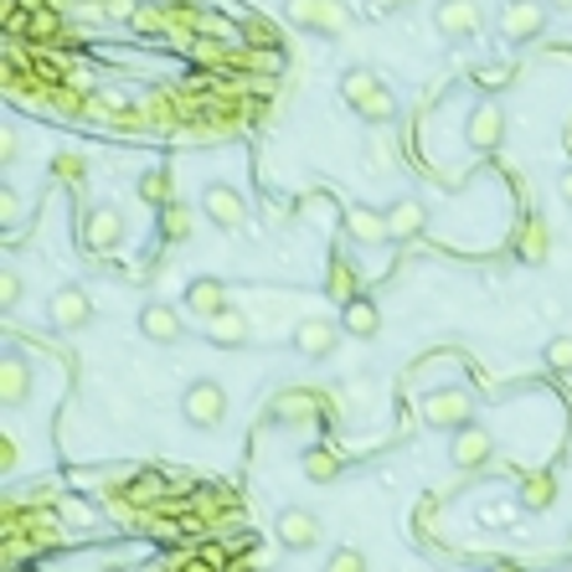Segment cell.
<instances>
[{
  "label": "cell",
  "instance_id": "6da1fadb",
  "mask_svg": "<svg viewBox=\"0 0 572 572\" xmlns=\"http://www.w3.org/2000/svg\"><path fill=\"white\" fill-rule=\"evenodd\" d=\"M181 418H186V428H197V434L222 428V418H227V392H222V382L197 377V382L181 392Z\"/></svg>",
  "mask_w": 572,
  "mask_h": 572
},
{
  "label": "cell",
  "instance_id": "7a4b0ae2",
  "mask_svg": "<svg viewBox=\"0 0 572 572\" xmlns=\"http://www.w3.org/2000/svg\"><path fill=\"white\" fill-rule=\"evenodd\" d=\"M423 423L428 428H444V434H455L464 423H474V397L464 388H434L423 397Z\"/></svg>",
  "mask_w": 572,
  "mask_h": 572
},
{
  "label": "cell",
  "instance_id": "3957f363",
  "mask_svg": "<svg viewBox=\"0 0 572 572\" xmlns=\"http://www.w3.org/2000/svg\"><path fill=\"white\" fill-rule=\"evenodd\" d=\"M490 459H495V434L480 418L449 434V464L455 470H485Z\"/></svg>",
  "mask_w": 572,
  "mask_h": 572
},
{
  "label": "cell",
  "instance_id": "277c9868",
  "mask_svg": "<svg viewBox=\"0 0 572 572\" xmlns=\"http://www.w3.org/2000/svg\"><path fill=\"white\" fill-rule=\"evenodd\" d=\"M434 26H438V36H449V42H474V36L485 32V5H480V0H438Z\"/></svg>",
  "mask_w": 572,
  "mask_h": 572
},
{
  "label": "cell",
  "instance_id": "5b68a950",
  "mask_svg": "<svg viewBox=\"0 0 572 572\" xmlns=\"http://www.w3.org/2000/svg\"><path fill=\"white\" fill-rule=\"evenodd\" d=\"M284 16H289V26L321 32V36H340L351 26L346 11H340V0H284Z\"/></svg>",
  "mask_w": 572,
  "mask_h": 572
},
{
  "label": "cell",
  "instance_id": "8992f818",
  "mask_svg": "<svg viewBox=\"0 0 572 572\" xmlns=\"http://www.w3.org/2000/svg\"><path fill=\"white\" fill-rule=\"evenodd\" d=\"M202 212L212 227H222V233H237L243 222H248V202H243V191L227 181H206L202 186Z\"/></svg>",
  "mask_w": 572,
  "mask_h": 572
},
{
  "label": "cell",
  "instance_id": "52a82bcc",
  "mask_svg": "<svg viewBox=\"0 0 572 572\" xmlns=\"http://www.w3.org/2000/svg\"><path fill=\"white\" fill-rule=\"evenodd\" d=\"M273 537H279L284 552H315L321 547V516L304 511V505H284L279 521H273Z\"/></svg>",
  "mask_w": 572,
  "mask_h": 572
},
{
  "label": "cell",
  "instance_id": "ba28073f",
  "mask_svg": "<svg viewBox=\"0 0 572 572\" xmlns=\"http://www.w3.org/2000/svg\"><path fill=\"white\" fill-rule=\"evenodd\" d=\"M505 42H531L547 32V0H505L501 16H495Z\"/></svg>",
  "mask_w": 572,
  "mask_h": 572
},
{
  "label": "cell",
  "instance_id": "9c48e42d",
  "mask_svg": "<svg viewBox=\"0 0 572 572\" xmlns=\"http://www.w3.org/2000/svg\"><path fill=\"white\" fill-rule=\"evenodd\" d=\"M88 321H93V300H88V289H78V284L52 289V300H47V325L52 330H83Z\"/></svg>",
  "mask_w": 572,
  "mask_h": 572
},
{
  "label": "cell",
  "instance_id": "30bf717a",
  "mask_svg": "<svg viewBox=\"0 0 572 572\" xmlns=\"http://www.w3.org/2000/svg\"><path fill=\"white\" fill-rule=\"evenodd\" d=\"M505 139V109L495 99L490 103H474L470 119H464V145H470L474 155H490L495 145Z\"/></svg>",
  "mask_w": 572,
  "mask_h": 572
},
{
  "label": "cell",
  "instance_id": "8fae6325",
  "mask_svg": "<svg viewBox=\"0 0 572 572\" xmlns=\"http://www.w3.org/2000/svg\"><path fill=\"white\" fill-rule=\"evenodd\" d=\"M119 243H124V212H119V206H93L83 217V248L114 253Z\"/></svg>",
  "mask_w": 572,
  "mask_h": 572
},
{
  "label": "cell",
  "instance_id": "7c38bea8",
  "mask_svg": "<svg viewBox=\"0 0 572 572\" xmlns=\"http://www.w3.org/2000/svg\"><path fill=\"white\" fill-rule=\"evenodd\" d=\"M340 222H346V233H351L356 248H382V243H392L388 212H377V206H346Z\"/></svg>",
  "mask_w": 572,
  "mask_h": 572
},
{
  "label": "cell",
  "instance_id": "4fadbf2b",
  "mask_svg": "<svg viewBox=\"0 0 572 572\" xmlns=\"http://www.w3.org/2000/svg\"><path fill=\"white\" fill-rule=\"evenodd\" d=\"M139 330H145V340H155V346H170V340H181V310L166 300H145L139 304Z\"/></svg>",
  "mask_w": 572,
  "mask_h": 572
},
{
  "label": "cell",
  "instance_id": "5bb4252c",
  "mask_svg": "<svg viewBox=\"0 0 572 572\" xmlns=\"http://www.w3.org/2000/svg\"><path fill=\"white\" fill-rule=\"evenodd\" d=\"M289 346L300 356H310V361H325V356L340 346V325L330 321H300L294 325V336H289Z\"/></svg>",
  "mask_w": 572,
  "mask_h": 572
},
{
  "label": "cell",
  "instance_id": "9a60e30c",
  "mask_svg": "<svg viewBox=\"0 0 572 572\" xmlns=\"http://www.w3.org/2000/svg\"><path fill=\"white\" fill-rule=\"evenodd\" d=\"M26 397H32V361L16 351H5V361H0V403L21 407Z\"/></svg>",
  "mask_w": 572,
  "mask_h": 572
},
{
  "label": "cell",
  "instance_id": "2e32d148",
  "mask_svg": "<svg viewBox=\"0 0 572 572\" xmlns=\"http://www.w3.org/2000/svg\"><path fill=\"white\" fill-rule=\"evenodd\" d=\"M315 392H304V388H284V392H273L269 397V413L263 418L269 423H310L315 418Z\"/></svg>",
  "mask_w": 572,
  "mask_h": 572
},
{
  "label": "cell",
  "instance_id": "e0dca14e",
  "mask_svg": "<svg viewBox=\"0 0 572 572\" xmlns=\"http://www.w3.org/2000/svg\"><path fill=\"white\" fill-rule=\"evenodd\" d=\"M186 310H191V315H202V321H212V315H222V310H227V284H222V279H191V284H186Z\"/></svg>",
  "mask_w": 572,
  "mask_h": 572
},
{
  "label": "cell",
  "instance_id": "ac0fdd59",
  "mask_svg": "<svg viewBox=\"0 0 572 572\" xmlns=\"http://www.w3.org/2000/svg\"><path fill=\"white\" fill-rule=\"evenodd\" d=\"M340 330H351L356 340H371L382 330V310L367 300V294H356V300L340 304Z\"/></svg>",
  "mask_w": 572,
  "mask_h": 572
},
{
  "label": "cell",
  "instance_id": "d6986e66",
  "mask_svg": "<svg viewBox=\"0 0 572 572\" xmlns=\"http://www.w3.org/2000/svg\"><path fill=\"white\" fill-rule=\"evenodd\" d=\"M206 336H212V346H222V351H243V346L253 340V330H248V321L237 315L233 304H227L222 315H212V321H206Z\"/></svg>",
  "mask_w": 572,
  "mask_h": 572
},
{
  "label": "cell",
  "instance_id": "ffe728a7",
  "mask_svg": "<svg viewBox=\"0 0 572 572\" xmlns=\"http://www.w3.org/2000/svg\"><path fill=\"white\" fill-rule=\"evenodd\" d=\"M423 227H428V212H423V202L403 197V202L388 206V233H392V243H403V237H418Z\"/></svg>",
  "mask_w": 572,
  "mask_h": 572
},
{
  "label": "cell",
  "instance_id": "44dd1931",
  "mask_svg": "<svg viewBox=\"0 0 572 572\" xmlns=\"http://www.w3.org/2000/svg\"><path fill=\"white\" fill-rule=\"evenodd\" d=\"M388 83H377V72H367V68H351L346 78H340V99L351 103L356 114H367L371 103H377V93H382Z\"/></svg>",
  "mask_w": 572,
  "mask_h": 572
},
{
  "label": "cell",
  "instance_id": "7402d4cb",
  "mask_svg": "<svg viewBox=\"0 0 572 572\" xmlns=\"http://www.w3.org/2000/svg\"><path fill=\"white\" fill-rule=\"evenodd\" d=\"M516 495H521V505H526V511H547V505L557 501V474H552V470H537V474H526V480H521V490H516Z\"/></svg>",
  "mask_w": 572,
  "mask_h": 572
},
{
  "label": "cell",
  "instance_id": "603a6c76",
  "mask_svg": "<svg viewBox=\"0 0 572 572\" xmlns=\"http://www.w3.org/2000/svg\"><path fill=\"white\" fill-rule=\"evenodd\" d=\"M300 470H304L310 485H336V480H340V459L330 455V449H304Z\"/></svg>",
  "mask_w": 572,
  "mask_h": 572
},
{
  "label": "cell",
  "instance_id": "cb8c5ba5",
  "mask_svg": "<svg viewBox=\"0 0 572 572\" xmlns=\"http://www.w3.org/2000/svg\"><path fill=\"white\" fill-rule=\"evenodd\" d=\"M191 233H197V217H191V206H181V202H166V206H160V237H166V243H186Z\"/></svg>",
  "mask_w": 572,
  "mask_h": 572
},
{
  "label": "cell",
  "instance_id": "d4e9b609",
  "mask_svg": "<svg viewBox=\"0 0 572 572\" xmlns=\"http://www.w3.org/2000/svg\"><path fill=\"white\" fill-rule=\"evenodd\" d=\"M325 284H330V294H336L340 304L356 300V269H351V258H330V279H325Z\"/></svg>",
  "mask_w": 572,
  "mask_h": 572
},
{
  "label": "cell",
  "instance_id": "484cf974",
  "mask_svg": "<svg viewBox=\"0 0 572 572\" xmlns=\"http://www.w3.org/2000/svg\"><path fill=\"white\" fill-rule=\"evenodd\" d=\"M541 361L552 371H562V377H572V336H552L547 346H541Z\"/></svg>",
  "mask_w": 572,
  "mask_h": 572
},
{
  "label": "cell",
  "instance_id": "4316f807",
  "mask_svg": "<svg viewBox=\"0 0 572 572\" xmlns=\"http://www.w3.org/2000/svg\"><path fill=\"white\" fill-rule=\"evenodd\" d=\"M521 258H526V263H541V258H547V222H526Z\"/></svg>",
  "mask_w": 572,
  "mask_h": 572
},
{
  "label": "cell",
  "instance_id": "83f0119b",
  "mask_svg": "<svg viewBox=\"0 0 572 572\" xmlns=\"http://www.w3.org/2000/svg\"><path fill=\"white\" fill-rule=\"evenodd\" d=\"M325 572H367V552L361 547H336L325 557Z\"/></svg>",
  "mask_w": 572,
  "mask_h": 572
},
{
  "label": "cell",
  "instance_id": "f1b7e54d",
  "mask_svg": "<svg viewBox=\"0 0 572 572\" xmlns=\"http://www.w3.org/2000/svg\"><path fill=\"white\" fill-rule=\"evenodd\" d=\"M139 197H145V202H160V206H166V202H170V176H166V170H150V176H139Z\"/></svg>",
  "mask_w": 572,
  "mask_h": 572
},
{
  "label": "cell",
  "instance_id": "f546056e",
  "mask_svg": "<svg viewBox=\"0 0 572 572\" xmlns=\"http://www.w3.org/2000/svg\"><path fill=\"white\" fill-rule=\"evenodd\" d=\"M83 155L78 150H63L57 155V160H52V176H57V181H83Z\"/></svg>",
  "mask_w": 572,
  "mask_h": 572
},
{
  "label": "cell",
  "instance_id": "4dcf8cb0",
  "mask_svg": "<svg viewBox=\"0 0 572 572\" xmlns=\"http://www.w3.org/2000/svg\"><path fill=\"white\" fill-rule=\"evenodd\" d=\"M511 78H516V68H511V63H495V68H480V72H474V83L490 88V93H495V88H505Z\"/></svg>",
  "mask_w": 572,
  "mask_h": 572
},
{
  "label": "cell",
  "instance_id": "1f68e13d",
  "mask_svg": "<svg viewBox=\"0 0 572 572\" xmlns=\"http://www.w3.org/2000/svg\"><path fill=\"white\" fill-rule=\"evenodd\" d=\"M16 300H21V279H16V269H5V273H0V304L11 310Z\"/></svg>",
  "mask_w": 572,
  "mask_h": 572
},
{
  "label": "cell",
  "instance_id": "d6a6232c",
  "mask_svg": "<svg viewBox=\"0 0 572 572\" xmlns=\"http://www.w3.org/2000/svg\"><path fill=\"white\" fill-rule=\"evenodd\" d=\"M310 212H315V222H321V227H330V222H336V202H330V197H310Z\"/></svg>",
  "mask_w": 572,
  "mask_h": 572
},
{
  "label": "cell",
  "instance_id": "836d02e7",
  "mask_svg": "<svg viewBox=\"0 0 572 572\" xmlns=\"http://www.w3.org/2000/svg\"><path fill=\"white\" fill-rule=\"evenodd\" d=\"M371 160H377V166H371V170H388V160H392L388 135H377V139H371Z\"/></svg>",
  "mask_w": 572,
  "mask_h": 572
},
{
  "label": "cell",
  "instance_id": "e575fe53",
  "mask_svg": "<svg viewBox=\"0 0 572 572\" xmlns=\"http://www.w3.org/2000/svg\"><path fill=\"white\" fill-rule=\"evenodd\" d=\"M0 470H16V444H11V438L0 444Z\"/></svg>",
  "mask_w": 572,
  "mask_h": 572
},
{
  "label": "cell",
  "instance_id": "d590c367",
  "mask_svg": "<svg viewBox=\"0 0 572 572\" xmlns=\"http://www.w3.org/2000/svg\"><path fill=\"white\" fill-rule=\"evenodd\" d=\"M109 16H119V21L135 16V5H130V0H109Z\"/></svg>",
  "mask_w": 572,
  "mask_h": 572
},
{
  "label": "cell",
  "instance_id": "8d00e7d4",
  "mask_svg": "<svg viewBox=\"0 0 572 572\" xmlns=\"http://www.w3.org/2000/svg\"><path fill=\"white\" fill-rule=\"evenodd\" d=\"M557 191H562V202L572 206V170H568V176H562V181H557Z\"/></svg>",
  "mask_w": 572,
  "mask_h": 572
},
{
  "label": "cell",
  "instance_id": "74e56055",
  "mask_svg": "<svg viewBox=\"0 0 572 572\" xmlns=\"http://www.w3.org/2000/svg\"><path fill=\"white\" fill-rule=\"evenodd\" d=\"M382 11H403V5H418V0H377Z\"/></svg>",
  "mask_w": 572,
  "mask_h": 572
},
{
  "label": "cell",
  "instance_id": "f35d334b",
  "mask_svg": "<svg viewBox=\"0 0 572 572\" xmlns=\"http://www.w3.org/2000/svg\"><path fill=\"white\" fill-rule=\"evenodd\" d=\"M490 572H526V568H521V562H495Z\"/></svg>",
  "mask_w": 572,
  "mask_h": 572
},
{
  "label": "cell",
  "instance_id": "ab89813d",
  "mask_svg": "<svg viewBox=\"0 0 572 572\" xmlns=\"http://www.w3.org/2000/svg\"><path fill=\"white\" fill-rule=\"evenodd\" d=\"M552 5H557V11H572V0H552Z\"/></svg>",
  "mask_w": 572,
  "mask_h": 572
},
{
  "label": "cell",
  "instance_id": "60d3db41",
  "mask_svg": "<svg viewBox=\"0 0 572 572\" xmlns=\"http://www.w3.org/2000/svg\"><path fill=\"white\" fill-rule=\"evenodd\" d=\"M568 572H572V562H568Z\"/></svg>",
  "mask_w": 572,
  "mask_h": 572
}]
</instances>
